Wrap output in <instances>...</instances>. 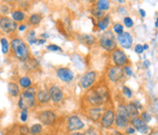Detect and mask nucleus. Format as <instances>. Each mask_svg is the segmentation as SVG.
<instances>
[{
    "mask_svg": "<svg viewBox=\"0 0 158 135\" xmlns=\"http://www.w3.org/2000/svg\"><path fill=\"white\" fill-rule=\"evenodd\" d=\"M102 109L99 107H93L88 110V115L93 121H99L102 118Z\"/></svg>",
    "mask_w": 158,
    "mask_h": 135,
    "instance_id": "f3484780",
    "label": "nucleus"
},
{
    "mask_svg": "<svg viewBox=\"0 0 158 135\" xmlns=\"http://www.w3.org/2000/svg\"><path fill=\"white\" fill-rule=\"evenodd\" d=\"M96 72L91 71V72H87L85 75H83L80 78V85L84 88L87 89L89 87H91L94 84L95 81H96Z\"/></svg>",
    "mask_w": 158,
    "mask_h": 135,
    "instance_id": "9d476101",
    "label": "nucleus"
},
{
    "mask_svg": "<svg viewBox=\"0 0 158 135\" xmlns=\"http://www.w3.org/2000/svg\"><path fill=\"white\" fill-rule=\"evenodd\" d=\"M1 13L2 14H6V13H8V11H9V8L8 7H5L4 5H2V7H1Z\"/></svg>",
    "mask_w": 158,
    "mask_h": 135,
    "instance_id": "37998d69",
    "label": "nucleus"
},
{
    "mask_svg": "<svg viewBox=\"0 0 158 135\" xmlns=\"http://www.w3.org/2000/svg\"><path fill=\"white\" fill-rule=\"evenodd\" d=\"M49 95L50 98L55 102V103H60L62 102L64 99V92L60 89L58 85H53L49 88Z\"/></svg>",
    "mask_w": 158,
    "mask_h": 135,
    "instance_id": "4468645a",
    "label": "nucleus"
},
{
    "mask_svg": "<svg viewBox=\"0 0 158 135\" xmlns=\"http://www.w3.org/2000/svg\"><path fill=\"white\" fill-rule=\"evenodd\" d=\"M42 129H43V128H42V125L41 124H33L31 127L29 128V133L35 135V134L40 133L42 131Z\"/></svg>",
    "mask_w": 158,
    "mask_h": 135,
    "instance_id": "c756f323",
    "label": "nucleus"
},
{
    "mask_svg": "<svg viewBox=\"0 0 158 135\" xmlns=\"http://www.w3.org/2000/svg\"><path fill=\"white\" fill-rule=\"evenodd\" d=\"M50 95H49V92L47 90H40L37 92V100L39 101V103L41 104H46L50 101Z\"/></svg>",
    "mask_w": 158,
    "mask_h": 135,
    "instance_id": "412c9836",
    "label": "nucleus"
},
{
    "mask_svg": "<svg viewBox=\"0 0 158 135\" xmlns=\"http://www.w3.org/2000/svg\"><path fill=\"white\" fill-rule=\"evenodd\" d=\"M123 70H124V73L126 72L127 76H132V70L130 69L129 67H125Z\"/></svg>",
    "mask_w": 158,
    "mask_h": 135,
    "instance_id": "79ce46f5",
    "label": "nucleus"
},
{
    "mask_svg": "<svg viewBox=\"0 0 158 135\" xmlns=\"http://www.w3.org/2000/svg\"><path fill=\"white\" fill-rule=\"evenodd\" d=\"M18 105H19V108L22 110V111L23 110H28L30 108L34 107V105H35L34 91L31 90V88L27 90V91H23L21 94Z\"/></svg>",
    "mask_w": 158,
    "mask_h": 135,
    "instance_id": "7ed1b4c3",
    "label": "nucleus"
},
{
    "mask_svg": "<svg viewBox=\"0 0 158 135\" xmlns=\"http://www.w3.org/2000/svg\"><path fill=\"white\" fill-rule=\"evenodd\" d=\"M20 85L23 88H28L31 86V81L27 76H23L20 79Z\"/></svg>",
    "mask_w": 158,
    "mask_h": 135,
    "instance_id": "bb28decb",
    "label": "nucleus"
},
{
    "mask_svg": "<svg viewBox=\"0 0 158 135\" xmlns=\"http://www.w3.org/2000/svg\"><path fill=\"white\" fill-rule=\"evenodd\" d=\"M57 76L60 81H63L64 82H70L74 77L73 72L69 69H68V68H60L57 71Z\"/></svg>",
    "mask_w": 158,
    "mask_h": 135,
    "instance_id": "2eb2a0df",
    "label": "nucleus"
},
{
    "mask_svg": "<svg viewBox=\"0 0 158 135\" xmlns=\"http://www.w3.org/2000/svg\"><path fill=\"white\" fill-rule=\"evenodd\" d=\"M8 92L11 96L17 97L20 94V87L19 85L16 84L15 82H9L8 83Z\"/></svg>",
    "mask_w": 158,
    "mask_h": 135,
    "instance_id": "5701e85b",
    "label": "nucleus"
},
{
    "mask_svg": "<svg viewBox=\"0 0 158 135\" xmlns=\"http://www.w3.org/2000/svg\"><path fill=\"white\" fill-rule=\"evenodd\" d=\"M127 114H128L129 120H133L135 118H139V110L137 109V107L134 105L133 103H129L127 104V106H125Z\"/></svg>",
    "mask_w": 158,
    "mask_h": 135,
    "instance_id": "a211bd4d",
    "label": "nucleus"
},
{
    "mask_svg": "<svg viewBox=\"0 0 158 135\" xmlns=\"http://www.w3.org/2000/svg\"><path fill=\"white\" fill-rule=\"evenodd\" d=\"M108 24H109V16H106L102 20L98 21V27L100 28V29L104 30V29H106L107 28Z\"/></svg>",
    "mask_w": 158,
    "mask_h": 135,
    "instance_id": "a878e982",
    "label": "nucleus"
},
{
    "mask_svg": "<svg viewBox=\"0 0 158 135\" xmlns=\"http://www.w3.org/2000/svg\"><path fill=\"white\" fill-rule=\"evenodd\" d=\"M93 12V14L97 17V18H100L102 17V16H104V12H102V11H100V10H98V9H96V10H93L92 11Z\"/></svg>",
    "mask_w": 158,
    "mask_h": 135,
    "instance_id": "4c0bfd02",
    "label": "nucleus"
},
{
    "mask_svg": "<svg viewBox=\"0 0 158 135\" xmlns=\"http://www.w3.org/2000/svg\"><path fill=\"white\" fill-rule=\"evenodd\" d=\"M113 30H114V33H116L117 34H121L122 33H124L122 24H115L113 26Z\"/></svg>",
    "mask_w": 158,
    "mask_h": 135,
    "instance_id": "7c9ffc66",
    "label": "nucleus"
},
{
    "mask_svg": "<svg viewBox=\"0 0 158 135\" xmlns=\"http://www.w3.org/2000/svg\"><path fill=\"white\" fill-rule=\"evenodd\" d=\"M110 135H124V134H123V133H121V132H119V131H112Z\"/></svg>",
    "mask_w": 158,
    "mask_h": 135,
    "instance_id": "c03bdc74",
    "label": "nucleus"
},
{
    "mask_svg": "<svg viewBox=\"0 0 158 135\" xmlns=\"http://www.w3.org/2000/svg\"><path fill=\"white\" fill-rule=\"evenodd\" d=\"M78 40L83 44L93 45L96 42V37L92 34H80V35H78Z\"/></svg>",
    "mask_w": 158,
    "mask_h": 135,
    "instance_id": "6ab92c4d",
    "label": "nucleus"
},
{
    "mask_svg": "<svg viewBox=\"0 0 158 135\" xmlns=\"http://www.w3.org/2000/svg\"><path fill=\"white\" fill-rule=\"evenodd\" d=\"M29 128L27 125L14 124L8 128L6 131V135H28Z\"/></svg>",
    "mask_w": 158,
    "mask_h": 135,
    "instance_id": "f8f14e48",
    "label": "nucleus"
},
{
    "mask_svg": "<svg viewBox=\"0 0 158 135\" xmlns=\"http://www.w3.org/2000/svg\"><path fill=\"white\" fill-rule=\"evenodd\" d=\"M123 94L126 95L128 98H131L132 97V91L129 87H127V86H124L123 87Z\"/></svg>",
    "mask_w": 158,
    "mask_h": 135,
    "instance_id": "c9c22d12",
    "label": "nucleus"
},
{
    "mask_svg": "<svg viewBox=\"0 0 158 135\" xmlns=\"http://www.w3.org/2000/svg\"><path fill=\"white\" fill-rule=\"evenodd\" d=\"M134 132H135V129H134L132 126H127L126 127V133L127 134H133Z\"/></svg>",
    "mask_w": 158,
    "mask_h": 135,
    "instance_id": "a19ab883",
    "label": "nucleus"
},
{
    "mask_svg": "<svg viewBox=\"0 0 158 135\" xmlns=\"http://www.w3.org/2000/svg\"><path fill=\"white\" fill-rule=\"evenodd\" d=\"M11 48L13 50V53L15 57L22 61V62H26L29 58V50L28 47L26 44V42L20 37H15L11 41Z\"/></svg>",
    "mask_w": 158,
    "mask_h": 135,
    "instance_id": "f03ea898",
    "label": "nucleus"
},
{
    "mask_svg": "<svg viewBox=\"0 0 158 135\" xmlns=\"http://www.w3.org/2000/svg\"><path fill=\"white\" fill-rule=\"evenodd\" d=\"M124 70L121 67H116L114 66L110 68L108 71V78L110 79V81L112 82H118L124 76Z\"/></svg>",
    "mask_w": 158,
    "mask_h": 135,
    "instance_id": "1a4fd4ad",
    "label": "nucleus"
},
{
    "mask_svg": "<svg viewBox=\"0 0 158 135\" xmlns=\"http://www.w3.org/2000/svg\"><path fill=\"white\" fill-rule=\"evenodd\" d=\"M26 19V15L22 10H15L14 12H12V20L14 22H23Z\"/></svg>",
    "mask_w": 158,
    "mask_h": 135,
    "instance_id": "4be33fe9",
    "label": "nucleus"
},
{
    "mask_svg": "<svg viewBox=\"0 0 158 135\" xmlns=\"http://www.w3.org/2000/svg\"><path fill=\"white\" fill-rule=\"evenodd\" d=\"M139 13H141L142 17H145V13H144V11H143V9H141V10H139Z\"/></svg>",
    "mask_w": 158,
    "mask_h": 135,
    "instance_id": "49530a36",
    "label": "nucleus"
},
{
    "mask_svg": "<svg viewBox=\"0 0 158 135\" xmlns=\"http://www.w3.org/2000/svg\"><path fill=\"white\" fill-rule=\"evenodd\" d=\"M141 119L145 122V124H147V122H149L152 118H151V115H149V113H148V112H143V113L142 114Z\"/></svg>",
    "mask_w": 158,
    "mask_h": 135,
    "instance_id": "2f4dec72",
    "label": "nucleus"
},
{
    "mask_svg": "<svg viewBox=\"0 0 158 135\" xmlns=\"http://www.w3.org/2000/svg\"><path fill=\"white\" fill-rule=\"evenodd\" d=\"M18 28V24L7 16L0 17V29L5 33H12Z\"/></svg>",
    "mask_w": 158,
    "mask_h": 135,
    "instance_id": "39448f33",
    "label": "nucleus"
},
{
    "mask_svg": "<svg viewBox=\"0 0 158 135\" xmlns=\"http://www.w3.org/2000/svg\"><path fill=\"white\" fill-rule=\"evenodd\" d=\"M84 127V122L76 115H71L68 120V128L69 131H76L82 129Z\"/></svg>",
    "mask_w": 158,
    "mask_h": 135,
    "instance_id": "ddd939ff",
    "label": "nucleus"
},
{
    "mask_svg": "<svg viewBox=\"0 0 158 135\" xmlns=\"http://www.w3.org/2000/svg\"><path fill=\"white\" fill-rule=\"evenodd\" d=\"M109 7H110V2L107 1V0H100V1L97 2V8L102 12L106 11L107 9H109Z\"/></svg>",
    "mask_w": 158,
    "mask_h": 135,
    "instance_id": "b1692460",
    "label": "nucleus"
},
{
    "mask_svg": "<svg viewBox=\"0 0 158 135\" xmlns=\"http://www.w3.org/2000/svg\"><path fill=\"white\" fill-rule=\"evenodd\" d=\"M47 49L49 51H53V52H58V51H62V48L59 47L58 45H55V44H51L47 47Z\"/></svg>",
    "mask_w": 158,
    "mask_h": 135,
    "instance_id": "72a5a7b5",
    "label": "nucleus"
},
{
    "mask_svg": "<svg viewBox=\"0 0 158 135\" xmlns=\"http://www.w3.org/2000/svg\"><path fill=\"white\" fill-rule=\"evenodd\" d=\"M27 111H28V110H23V111H22V113H21V120L26 121L27 120V115H28Z\"/></svg>",
    "mask_w": 158,
    "mask_h": 135,
    "instance_id": "f704fd0d",
    "label": "nucleus"
},
{
    "mask_svg": "<svg viewBox=\"0 0 158 135\" xmlns=\"http://www.w3.org/2000/svg\"><path fill=\"white\" fill-rule=\"evenodd\" d=\"M27 38L30 43H34V42H36V39H34V30H31V32L28 33Z\"/></svg>",
    "mask_w": 158,
    "mask_h": 135,
    "instance_id": "e433bc0d",
    "label": "nucleus"
},
{
    "mask_svg": "<svg viewBox=\"0 0 158 135\" xmlns=\"http://www.w3.org/2000/svg\"><path fill=\"white\" fill-rule=\"evenodd\" d=\"M115 120V113L113 110H106V111L102 115L101 118V124L104 128H109Z\"/></svg>",
    "mask_w": 158,
    "mask_h": 135,
    "instance_id": "6e6552de",
    "label": "nucleus"
},
{
    "mask_svg": "<svg viewBox=\"0 0 158 135\" xmlns=\"http://www.w3.org/2000/svg\"><path fill=\"white\" fill-rule=\"evenodd\" d=\"M36 67H37V62H36L34 59L28 58L26 61V68H27V69H28V70H34V69H36Z\"/></svg>",
    "mask_w": 158,
    "mask_h": 135,
    "instance_id": "cd10ccee",
    "label": "nucleus"
},
{
    "mask_svg": "<svg viewBox=\"0 0 158 135\" xmlns=\"http://www.w3.org/2000/svg\"><path fill=\"white\" fill-rule=\"evenodd\" d=\"M25 28H26V26H25V24H21V26L19 27V29H20V30H23Z\"/></svg>",
    "mask_w": 158,
    "mask_h": 135,
    "instance_id": "a18cd8bd",
    "label": "nucleus"
},
{
    "mask_svg": "<svg viewBox=\"0 0 158 135\" xmlns=\"http://www.w3.org/2000/svg\"><path fill=\"white\" fill-rule=\"evenodd\" d=\"M86 99L94 107H99L101 105H104L109 99L108 89L107 87L102 86V85L94 87L88 92V94L86 95Z\"/></svg>",
    "mask_w": 158,
    "mask_h": 135,
    "instance_id": "f257e3e1",
    "label": "nucleus"
},
{
    "mask_svg": "<svg viewBox=\"0 0 158 135\" xmlns=\"http://www.w3.org/2000/svg\"><path fill=\"white\" fill-rule=\"evenodd\" d=\"M71 135H84L83 133H80V132H73Z\"/></svg>",
    "mask_w": 158,
    "mask_h": 135,
    "instance_id": "de8ad7c7",
    "label": "nucleus"
},
{
    "mask_svg": "<svg viewBox=\"0 0 158 135\" xmlns=\"http://www.w3.org/2000/svg\"><path fill=\"white\" fill-rule=\"evenodd\" d=\"M130 122H131V124H132L133 128L135 130H138L139 132H141L143 134H148V133L149 127L141 118H135V119L131 120Z\"/></svg>",
    "mask_w": 158,
    "mask_h": 135,
    "instance_id": "9b49d317",
    "label": "nucleus"
},
{
    "mask_svg": "<svg viewBox=\"0 0 158 135\" xmlns=\"http://www.w3.org/2000/svg\"><path fill=\"white\" fill-rule=\"evenodd\" d=\"M0 42H1L2 53L3 54H8V52H9V43H8V40L3 37V38H1Z\"/></svg>",
    "mask_w": 158,
    "mask_h": 135,
    "instance_id": "c85d7f7f",
    "label": "nucleus"
},
{
    "mask_svg": "<svg viewBox=\"0 0 158 135\" xmlns=\"http://www.w3.org/2000/svg\"><path fill=\"white\" fill-rule=\"evenodd\" d=\"M135 51H136V53H138V54H142V53L143 52V45H141V44L136 45V47H135Z\"/></svg>",
    "mask_w": 158,
    "mask_h": 135,
    "instance_id": "58836bf2",
    "label": "nucleus"
},
{
    "mask_svg": "<svg viewBox=\"0 0 158 135\" xmlns=\"http://www.w3.org/2000/svg\"><path fill=\"white\" fill-rule=\"evenodd\" d=\"M117 39H118V42L120 43V45L126 49L131 48V46L133 44V38L129 33H122L121 34H118Z\"/></svg>",
    "mask_w": 158,
    "mask_h": 135,
    "instance_id": "dca6fc26",
    "label": "nucleus"
},
{
    "mask_svg": "<svg viewBox=\"0 0 158 135\" xmlns=\"http://www.w3.org/2000/svg\"><path fill=\"white\" fill-rule=\"evenodd\" d=\"M111 58L114 65L116 67H121L126 66L129 64V60L127 58V55L124 53V51H122L121 49L116 48L115 50H113L111 52Z\"/></svg>",
    "mask_w": 158,
    "mask_h": 135,
    "instance_id": "423d86ee",
    "label": "nucleus"
},
{
    "mask_svg": "<svg viewBox=\"0 0 158 135\" xmlns=\"http://www.w3.org/2000/svg\"><path fill=\"white\" fill-rule=\"evenodd\" d=\"M84 135H98V134H97V132H96L94 129H92V128H90V129H88L86 132L84 133Z\"/></svg>",
    "mask_w": 158,
    "mask_h": 135,
    "instance_id": "ea45409f",
    "label": "nucleus"
},
{
    "mask_svg": "<svg viewBox=\"0 0 158 135\" xmlns=\"http://www.w3.org/2000/svg\"><path fill=\"white\" fill-rule=\"evenodd\" d=\"M42 15L39 14V13H35V14H32L29 18V23L32 24V26H37L39 24V23L41 22L42 20Z\"/></svg>",
    "mask_w": 158,
    "mask_h": 135,
    "instance_id": "393cba45",
    "label": "nucleus"
},
{
    "mask_svg": "<svg viewBox=\"0 0 158 135\" xmlns=\"http://www.w3.org/2000/svg\"><path fill=\"white\" fill-rule=\"evenodd\" d=\"M37 119L46 125H52L54 124L57 120V115L53 111L47 110V111H42L39 112L37 115Z\"/></svg>",
    "mask_w": 158,
    "mask_h": 135,
    "instance_id": "0eeeda50",
    "label": "nucleus"
},
{
    "mask_svg": "<svg viewBox=\"0 0 158 135\" xmlns=\"http://www.w3.org/2000/svg\"><path fill=\"white\" fill-rule=\"evenodd\" d=\"M101 46L108 52H112L116 49V41H115L114 34L112 33L111 30H107L101 36L100 39Z\"/></svg>",
    "mask_w": 158,
    "mask_h": 135,
    "instance_id": "20e7f679",
    "label": "nucleus"
},
{
    "mask_svg": "<svg viewBox=\"0 0 158 135\" xmlns=\"http://www.w3.org/2000/svg\"><path fill=\"white\" fill-rule=\"evenodd\" d=\"M114 121H115V124H116V125L118 127L126 128L127 126H128V124H129V119L126 118V116L115 114V120Z\"/></svg>",
    "mask_w": 158,
    "mask_h": 135,
    "instance_id": "aec40b11",
    "label": "nucleus"
},
{
    "mask_svg": "<svg viewBox=\"0 0 158 135\" xmlns=\"http://www.w3.org/2000/svg\"><path fill=\"white\" fill-rule=\"evenodd\" d=\"M124 24H125V26L127 27V28H132L133 26H134V22H133V20L131 19L130 17H126V18H124Z\"/></svg>",
    "mask_w": 158,
    "mask_h": 135,
    "instance_id": "473e14b6",
    "label": "nucleus"
}]
</instances>
